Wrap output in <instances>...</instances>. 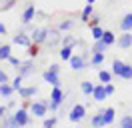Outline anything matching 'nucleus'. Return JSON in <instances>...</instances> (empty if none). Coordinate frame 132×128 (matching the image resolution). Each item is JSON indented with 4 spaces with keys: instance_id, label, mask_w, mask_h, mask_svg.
Returning <instances> with one entry per match:
<instances>
[{
    "instance_id": "obj_26",
    "label": "nucleus",
    "mask_w": 132,
    "mask_h": 128,
    "mask_svg": "<svg viewBox=\"0 0 132 128\" xmlns=\"http://www.w3.org/2000/svg\"><path fill=\"white\" fill-rule=\"evenodd\" d=\"M92 14H94V10H92V4H86V6H84V10H82V22H88Z\"/></svg>"
},
{
    "instance_id": "obj_37",
    "label": "nucleus",
    "mask_w": 132,
    "mask_h": 128,
    "mask_svg": "<svg viewBox=\"0 0 132 128\" xmlns=\"http://www.w3.org/2000/svg\"><path fill=\"white\" fill-rule=\"evenodd\" d=\"M104 88H106V94H108V96H112V94H114V90H116L112 82H106V84H104Z\"/></svg>"
},
{
    "instance_id": "obj_38",
    "label": "nucleus",
    "mask_w": 132,
    "mask_h": 128,
    "mask_svg": "<svg viewBox=\"0 0 132 128\" xmlns=\"http://www.w3.org/2000/svg\"><path fill=\"white\" fill-rule=\"evenodd\" d=\"M8 62L12 64V66H14V68H18V66H20V64H22V60H20V58H14V56H10V58H8Z\"/></svg>"
},
{
    "instance_id": "obj_43",
    "label": "nucleus",
    "mask_w": 132,
    "mask_h": 128,
    "mask_svg": "<svg viewBox=\"0 0 132 128\" xmlns=\"http://www.w3.org/2000/svg\"><path fill=\"white\" fill-rule=\"evenodd\" d=\"M86 2H88V4H94V2H96V0H86Z\"/></svg>"
},
{
    "instance_id": "obj_30",
    "label": "nucleus",
    "mask_w": 132,
    "mask_h": 128,
    "mask_svg": "<svg viewBox=\"0 0 132 128\" xmlns=\"http://www.w3.org/2000/svg\"><path fill=\"white\" fill-rule=\"evenodd\" d=\"M92 126H104V118H102V112H98V114H94L90 120Z\"/></svg>"
},
{
    "instance_id": "obj_42",
    "label": "nucleus",
    "mask_w": 132,
    "mask_h": 128,
    "mask_svg": "<svg viewBox=\"0 0 132 128\" xmlns=\"http://www.w3.org/2000/svg\"><path fill=\"white\" fill-rule=\"evenodd\" d=\"M0 34H2V36L6 34V26H4V24H2V22H0Z\"/></svg>"
},
{
    "instance_id": "obj_11",
    "label": "nucleus",
    "mask_w": 132,
    "mask_h": 128,
    "mask_svg": "<svg viewBox=\"0 0 132 128\" xmlns=\"http://www.w3.org/2000/svg\"><path fill=\"white\" fill-rule=\"evenodd\" d=\"M12 44H16V46H30L32 44V38L28 36V34H24V32H18V34H14V38H12Z\"/></svg>"
},
{
    "instance_id": "obj_33",
    "label": "nucleus",
    "mask_w": 132,
    "mask_h": 128,
    "mask_svg": "<svg viewBox=\"0 0 132 128\" xmlns=\"http://www.w3.org/2000/svg\"><path fill=\"white\" fill-rule=\"evenodd\" d=\"M56 122H58V118H56V116H50V118H44L42 126H44V128H50V126H54Z\"/></svg>"
},
{
    "instance_id": "obj_31",
    "label": "nucleus",
    "mask_w": 132,
    "mask_h": 128,
    "mask_svg": "<svg viewBox=\"0 0 132 128\" xmlns=\"http://www.w3.org/2000/svg\"><path fill=\"white\" fill-rule=\"evenodd\" d=\"M22 80H24V76H22V74H18L16 78H14V80H12V82H10V84H12V88H14L16 92H18V90H20V88H22Z\"/></svg>"
},
{
    "instance_id": "obj_3",
    "label": "nucleus",
    "mask_w": 132,
    "mask_h": 128,
    "mask_svg": "<svg viewBox=\"0 0 132 128\" xmlns=\"http://www.w3.org/2000/svg\"><path fill=\"white\" fill-rule=\"evenodd\" d=\"M66 94L62 92V88L60 86H52V92H50V110H58L60 108V104L64 102Z\"/></svg>"
},
{
    "instance_id": "obj_27",
    "label": "nucleus",
    "mask_w": 132,
    "mask_h": 128,
    "mask_svg": "<svg viewBox=\"0 0 132 128\" xmlns=\"http://www.w3.org/2000/svg\"><path fill=\"white\" fill-rule=\"evenodd\" d=\"M120 78H122V80H132V66H130V64H124Z\"/></svg>"
},
{
    "instance_id": "obj_16",
    "label": "nucleus",
    "mask_w": 132,
    "mask_h": 128,
    "mask_svg": "<svg viewBox=\"0 0 132 128\" xmlns=\"http://www.w3.org/2000/svg\"><path fill=\"white\" fill-rule=\"evenodd\" d=\"M72 50H74V46H70V44H62V48H60V52H58V54H60L62 60L68 62V60L72 58Z\"/></svg>"
},
{
    "instance_id": "obj_23",
    "label": "nucleus",
    "mask_w": 132,
    "mask_h": 128,
    "mask_svg": "<svg viewBox=\"0 0 132 128\" xmlns=\"http://www.w3.org/2000/svg\"><path fill=\"white\" fill-rule=\"evenodd\" d=\"M80 88H82V94H86V96H92V90H94V84H92L90 80H82V84H80Z\"/></svg>"
},
{
    "instance_id": "obj_29",
    "label": "nucleus",
    "mask_w": 132,
    "mask_h": 128,
    "mask_svg": "<svg viewBox=\"0 0 132 128\" xmlns=\"http://www.w3.org/2000/svg\"><path fill=\"white\" fill-rule=\"evenodd\" d=\"M90 32H92V38L94 40H100L104 36V30H102L100 26H90Z\"/></svg>"
},
{
    "instance_id": "obj_25",
    "label": "nucleus",
    "mask_w": 132,
    "mask_h": 128,
    "mask_svg": "<svg viewBox=\"0 0 132 128\" xmlns=\"http://www.w3.org/2000/svg\"><path fill=\"white\" fill-rule=\"evenodd\" d=\"M102 40L106 42L108 46L116 44V38H114V32H112V30H104V36H102Z\"/></svg>"
},
{
    "instance_id": "obj_19",
    "label": "nucleus",
    "mask_w": 132,
    "mask_h": 128,
    "mask_svg": "<svg viewBox=\"0 0 132 128\" xmlns=\"http://www.w3.org/2000/svg\"><path fill=\"white\" fill-rule=\"evenodd\" d=\"M102 62H104V52H92V58H90V66H102Z\"/></svg>"
},
{
    "instance_id": "obj_22",
    "label": "nucleus",
    "mask_w": 132,
    "mask_h": 128,
    "mask_svg": "<svg viewBox=\"0 0 132 128\" xmlns=\"http://www.w3.org/2000/svg\"><path fill=\"white\" fill-rule=\"evenodd\" d=\"M108 48V44L104 42V40L100 38V40H94V44H92V48H90V52H104Z\"/></svg>"
},
{
    "instance_id": "obj_24",
    "label": "nucleus",
    "mask_w": 132,
    "mask_h": 128,
    "mask_svg": "<svg viewBox=\"0 0 132 128\" xmlns=\"http://www.w3.org/2000/svg\"><path fill=\"white\" fill-rule=\"evenodd\" d=\"M10 50H12V48H10V44H2V46H0V60H8L10 56Z\"/></svg>"
},
{
    "instance_id": "obj_15",
    "label": "nucleus",
    "mask_w": 132,
    "mask_h": 128,
    "mask_svg": "<svg viewBox=\"0 0 132 128\" xmlns=\"http://www.w3.org/2000/svg\"><path fill=\"white\" fill-rule=\"evenodd\" d=\"M114 116H116V110H114V108H104V110H102V118H104V126H108V124H112V122H114Z\"/></svg>"
},
{
    "instance_id": "obj_21",
    "label": "nucleus",
    "mask_w": 132,
    "mask_h": 128,
    "mask_svg": "<svg viewBox=\"0 0 132 128\" xmlns=\"http://www.w3.org/2000/svg\"><path fill=\"white\" fill-rule=\"evenodd\" d=\"M112 76H114V74H112V70L108 72V70H102V68L98 70V80L102 82V84H106V82H112Z\"/></svg>"
},
{
    "instance_id": "obj_34",
    "label": "nucleus",
    "mask_w": 132,
    "mask_h": 128,
    "mask_svg": "<svg viewBox=\"0 0 132 128\" xmlns=\"http://www.w3.org/2000/svg\"><path fill=\"white\" fill-rule=\"evenodd\" d=\"M78 40L74 38V36H70V34H66V36H62V44H70V46H74Z\"/></svg>"
},
{
    "instance_id": "obj_8",
    "label": "nucleus",
    "mask_w": 132,
    "mask_h": 128,
    "mask_svg": "<svg viewBox=\"0 0 132 128\" xmlns=\"http://www.w3.org/2000/svg\"><path fill=\"white\" fill-rule=\"evenodd\" d=\"M30 38H32L34 44H44L46 38H48V28H34Z\"/></svg>"
},
{
    "instance_id": "obj_4",
    "label": "nucleus",
    "mask_w": 132,
    "mask_h": 128,
    "mask_svg": "<svg viewBox=\"0 0 132 128\" xmlns=\"http://www.w3.org/2000/svg\"><path fill=\"white\" fill-rule=\"evenodd\" d=\"M12 116H14L16 126H28V124H30V114H28L26 108H18V110H14Z\"/></svg>"
},
{
    "instance_id": "obj_10",
    "label": "nucleus",
    "mask_w": 132,
    "mask_h": 128,
    "mask_svg": "<svg viewBox=\"0 0 132 128\" xmlns=\"http://www.w3.org/2000/svg\"><path fill=\"white\" fill-rule=\"evenodd\" d=\"M108 94H106V88H104V84L102 82H98V84H94V90H92V100H98V102H102V100H106Z\"/></svg>"
},
{
    "instance_id": "obj_13",
    "label": "nucleus",
    "mask_w": 132,
    "mask_h": 128,
    "mask_svg": "<svg viewBox=\"0 0 132 128\" xmlns=\"http://www.w3.org/2000/svg\"><path fill=\"white\" fill-rule=\"evenodd\" d=\"M38 14L36 12V8H34V4H28V6L24 8V12H22V24H28V22H32V18Z\"/></svg>"
},
{
    "instance_id": "obj_2",
    "label": "nucleus",
    "mask_w": 132,
    "mask_h": 128,
    "mask_svg": "<svg viewBox=\"0 0 132 128\" xmlns=\"http://www.w3.org/2000/svg\"><path fill=\"white\" fill-rule=\"evenodd\" d=\"M58 72H60V66H58V64H50L48 68L42 72V78H44V82H48L50 86H60Z\"/></svg>"
},
{
    "instance_id": "obj_18",
    "label": "nucleus",
    "mask_w": 132,
    "mask_h": 128,
    "mask_svg": "<svg viewBox=\"0 0 132 128\" xmlns=\"http://www.w3.org/2000/svg\"><path fill=\"white\" fill-rule=\"evenodd\" d=\"M120 30H130L132 32V12L122 16V20H120Z\"/></svg>"
},
{
    "instance_id": "obj_41",
    "label": "nucleus",
    "mask_w": 132,
    "mask_h": 128,
    "mask_svg": "<svg viewBox=\"0 0 132 128\" xmlns=\"http://www.w3.org/2000/svg\"><path fill=\"white\" fill-rule=\"evenodd\" d=\"M6 112H8V106H0V120L6 116Z\"/></svg>"
},
{
    "instance_id": "obj_9",
    "label": "nucleus",
    "mask_w": 132,
    "mask_h": 128,
    "mask_svg": "<svg viewBox=\"0 0 132 128\" xmlns=\"http://www.w3.org/2000/svg\"><path fill=\"white\" fill-rule=\"evenodd\" d=\"M68 64H70L72 70H82L86 66H90V64H86V60H84V54H72V58L68 60Z\"/></svg>"
},
{
    "instance_id": "obj_28",
    "label": "nucleus",
    "mask_w": 132,
    "mask_h": 128,
    "mask_svg": "<svg viewBox=\"0 0 132 128\" xmlns=\"http://www.w3.org/2000/svg\"><path fill=\"white\" fill-rule=\"evenodd\" d=\"M72 26H74V20H70V18H66V20H62V22L58 24V28H60L62 32H68Z\"/></svg>"
},
{
    "instance_id": "obj_35",
    "label": "nucleus",
    "mask_w": 132,
    "mask_h": 128,
    "mask_svg": "<svg viewBox=\"0 0 132 128\" xmlns=\"http://www.w3.org/2000/svg\"><path fill=\"white\" fill-rule=\"evenodd\" d=\"M28 56H30V58H34V56H38V44H30V46H28Z\"/></svg>"
},
{
    "instance_id": "obj_20",
    "label": "nucleus",
    "mask_w": 132,
    "mask_h": 128,
    "mask_svg": "<svg viewBox=\"0 0 132 128\" xmlns=\"http://www.w3.org/2000/svg\"><path fill=\"white\" fill-rule=\"evenodd\" d=\"M122 68H124V62H122V60H118V58H114V60H112V74L120 78V74H122Z\"/></svg>"
},
{
    "instance_id": "obj_1",
    "label": "nucleus",
    "mask_w": 132,
    "mask_h": 128,
    "mask_svg": "<svg viewBox=\"0 0 132 128\" xmlns=\"http://www.w3.org/2000/svg\"><path fill=\"white\" fill-rule=\"evenodd\" d=\"M50 100H46V98H40V100H34V102H30V114H32L34 118H44L46 116V112H48V106Z\"/></svg>"
},
{
    "instance_id": "obj_12",
    "label": "nucleus",
    "mask_w": 132,
    "mask_h": 128,
    "mask_svg": "<svg viewBox=\"0 0 132 128\" xmlns=\"http://www.w3.org/2000/svg\"><path fill=\"white\" fill-rule=\"evenodd\" d=\"M38 94V88L36 86H22L20 90H18V96L22 98V100H26V98H32V96Z\"/></svg>"
},
{
    "instance_id": "obj_6",
    "label": "nucleus",
    "mask_w": 132,
    "mask_h": 128,
    "mask_svg": "<svg viewBox=\"0 0 132 128\" xmlns=\"http://www.w3.org/2000/svg\"><path fill=\"white\" fill-rule=\"evenodd\" d=\"M62 42V30L60 28H50L48 30V38H46V44H48L50 48L58 46Z\"/></svg>"
},
{
    "instance_id": "obj_17",
    "label": "nucleus",
    "mask_w": 132,
    "mask_h": 128,
    "mask_svg": "<svg viewBox=\"0 0 132 128\" xmlns=\"http://www.w3.org/2000/svg\"><path fill=\"white\" fill-rule=\"evenodd\" d=\"M14 92H16V90L12 88V84H10V82H4V84H0V96H2V98H10V96L14 94Z\"/></svg>"
},
{
    "instance_id": "obj_14",
    "label": "nucleus",
    "mask_w": 132,
    "mask_h": 128,
    "mask_svg": "<svg viewBox=\"0 0 132 128\" xmlns=\"http://www.w3.org/2000/svg\"><path fill=\"white\" fill-rule=\"evenodd\" d=\"M34 72V66H32V60H26V62H22L20 66H18V74H22V76H30Z\"/></svg>"
},
{
    "instance_id": "obj_36",
    "label": "nucleus",
    "mask_w": 132,
    "mask_h": 128,
    "mask_svg": "<svg viewBox=\"0 0 132 128\" xmlns=\"http://www.w3.org/2000/svg\"><path fill=\"white\" fill-rule=\"evenodd\" d=\"M88 22H90V26H98L100 24V14H92Z\"/></svg>"
},
{
    "instance_id": "obj_40",
    "label": "nucleus",
    "mask_w": 132,
    "mask_h": 128,
    "mask_svg": "<svg viewBox=\"0 0 132 128\" xmlns=\"http://www.w3.org/2000/svg\"><path fill=\"white\" fill-rule=\"evenodd\" d=\"M14 4H16V0H8V2L4 4V6H0V10H10V8L14 6Z\"/></svg>"
},
{
    "instance_id": "obj_5",
    "label": "nucleus",
    "mask_w": 132,
    "mask_h": 128,
    "mask_svg": "<svg viewBox=\"0 0 132 128\" xmlns=\"http://www.w3.org/2000/svg\"><path fill=\"white\" fill-rule=\"evenodd\" d=\"M84 114H86V106L84 104H74L72 110L68 112V118H70V122H80L84 118Z\"/></svg>"
},
{
    "instance_id": "obj_39",
    "label": "nucleus",
    "mask_w": 132,
    "mask_h": 128,
    "mask_svg": "<svg viewBox=\"0 0 132 128\" xmlns=\"http://www.w3.org/2000/svg\"><path fill=\"white\" fill-rule=\"evenodd\" d=\"M4 82H10V78H8V74L0 68V84H4Z\"/></svg>"
},
{
    "instance_id": "obj_7",
    "label": "nucleus",
    "mask_w": 132,
    "mask_h": 128,
    "mask_svg": "<svg viewBox=\"0 0 132 128\" xmlns=\"http://www.w3.org/2000/svg\"><path fill=\"white\" fill-rule=\"evenodd\" d=\"M116 46L122 48V50H128L132 46V32L130 30H122V34L116 38Z\"/></svg>"
},
{
    "instance_id": "obj_32",
    "label": "nucleus",
    "mask_w": 132,
    "mask_h": 128,
    "mask_svg": "<svg viewBox=\"0 0 132 128\" xmlns=\"http://www.w3.org/2000/svg\"><path fill=\"white\" fill-rule=\"evenodd\" d=\"M120 126H122V128H132V114L120 118Z\"/></svg>"
}]
</instances>
